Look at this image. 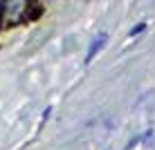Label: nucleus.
<instances>
[{"mask_svg":"<svg viewBox=\"0 0 155 150\" xmlns=\"http://www.w3.org/2000/svg\"><path fill=\"white\" fill-rule=\"evenodd\" d=\"M31 7H34V5H31L29 0H9V2L5 5V16L9 18V23H18V20L25 18V14H27Z\"/></svg>","mask_w":155,"mask_h":150,"instance_id":"nucleus-1","label":"nucleus"},{"mask_svg":"<svg viewBox=\"0 0 155 150\" xmlns=\"http://www.w3.org/2000/svg\"><path fill=\"white\" fill-rule=\"evenodd\" d=\"M106 43H108V34H99L97 38L92 40V45H90V49H88V54H85V65L88 63H92V58L99 54L101 49L106 47Z\"/></svg>","mask_w":155,"mask_h":150,"instance_id":"nucleus-2","label":"nucleus"},{"mask_svg":"<svg viewBox=\"0 0 155 150\" xmlns=\"http://www.w3.org/2000/svg\"><path fill=\"white\" fill-rule=\"evenodd\" d=\"M144 29H146V23H137L135 27H133L130 31H128V36H137V34H142Z\"/></svg>","mask_w":155,"mask_h":150,"instance_id":"nucleus-3","label":"nucleus"},{"mask_svg":"<svg viewBox=\"0 0 155 150\" xmlns=\"http://www.w3.org/2000/svg\"><path fill=\"white\" fill-rule=\"evenodd\" d=\"M2 18H5V2H0V27H2Z\"/></svg>","mask_w":155,"mask_h":150,"instance_id":"nucleus-4","label":"nucleus"},{"mask_svg":"<svg viewBox=\"0 0 155 150\" xmlns=\"http://www.w3.org/2000/svg\"><path fill=\"white\" fill-rule=\"evenodd\" d=\"M151 139H153V132H151V130H148V132H146V135H144V143H151Z\"/></svg>","mask_w":155,"mask_h":150,"instance_id":"nucleus-5","label":"nucleus"}]
</instances>
